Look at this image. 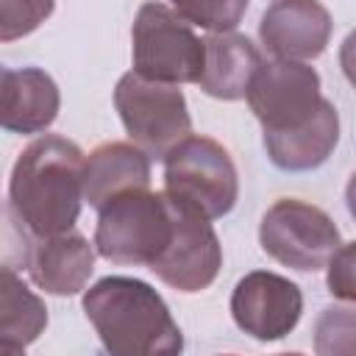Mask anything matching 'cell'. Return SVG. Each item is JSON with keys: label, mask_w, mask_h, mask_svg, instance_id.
I'll use <instances>...</instances> for the list:
<instances>
[{"label": "cell", "mask_w": 356, "mask_h": 356, "mask_svg": "<svg viewBox=\"0 0 356 356\" xmlns=\"http://www.w3.org/2000/svg\"><path fill=\"white\" fill-rule=\"evenodd\" d=\"M300 286L278 273L253 270L236 281L231 295L234 323L259 342L284 339L300 320Z\"/></svg>", "instance_id": "30bf717a"}, {"label": "cell", "mask_w": 356, "mask_h": 356, "mask_svg": "<svg viewBox=\"0 0 356 356\" xmlns=\"http://www.w3.org/2000/svg\"><path fill=\"white\" fill-rule=\"evenodd\" d=\"M175 203V234L159 261L150 267L159 281L178 292H200L209 289L222 267L220 239L206 217Z\"/></svg>", "instance_id": "9c48e42d"}, {"label": "cell", "mask_w": 356, "mask_h": 356, "mask_svg": "<svg viewBox=\"0 0 356 356\" xmlns=\"http://www.w3.org/2000/svg\"><path fill=\"white\" fill-rule=\"evenodd\" d=\"M114 106L131 142L147 156L167 159L186 136H192V117L178 86L156 83L134 70L117 81Z\"/></svg>", "instance_id": "8992f818"}, {"label": "cell", "mask_w": 356, "mask_h": 356, "mask_svg": "<svg viewBox=\"0 0 356 356\" xmlns=\"http://www.w3.org/2000/svg\"><path fill=\"white\" fill-rule=\"evenodd\" d=\"M134 72L156 83H197L206 64V42L164 3H142L131 28Z\"/></svg>", "instance_id": "277c9868"}, {"label": "cell", "mask_w": 356, "mask_h": 356, "mask_svg": "<svg viewBox=\"0 0 356 356\" xmlns=\"http://www.w3.org/2000/svg\"><path fill=\"white\" fill-rule=\"evenodd\" d=\"M164 192L209 222L225 217L239 197L231 153L209 136H186L164 159Z\"/></svg>", "instance_id": "5b68a950"}, {"label": "cell", "mask_w": 356, "mask_h": 356, "mask_svg": "<svg viewBox=\"0 0 356 356\" xmlns=\"http://www.w3.org/2000/svg\"><path fill=\"white\" fill-rule=\"evenodd\" d=\"M175 234V203L167 192L131 189L100 209L95 250L111 264L153 267Z\"/></svg>", "instance_id": "3957f363"}, {"label": "cell", "mask_w": 356, "mask_h": 356, "mask_svg": "<svg viewBox=\"0 0 356 356\" xmlns=\"http://www.w3.org/2000/svg\"><path fill=\"white\" fill-rule=\"evenodd\" d=\"M175 11L203 31L214 33H234L242 14L248 11V0H206V3H175Z\"/></svg>", "instance_id": "d6986e66"}, {"label": "cell", "mask_w": 356, "mask_h": 356, "mask_svg": "<svg viewBox=\"0 0 356 356\" xmlns=\"http://www.w3.org/2000/svg\"><path fill=\"white\" fill-rule=\"evenodd\" d=\"M259 242L270 259L300 273L328 267L334 253L342 248L334 220L323 209L295 197H281L264 211Z\"/></svg>", "instance_id": "52a82bcc"}, {"label": "cell", "mask_w": 356, "mask_h": 356, "mask_svg": "<svg viewBox=\"0 0 356 356\" xmlns=\"http://www.w3.org/2000/svg\"><path fill=\"white\" fill-rule=\"evenodd\" d=\"M53 14V3H33V0H0V39L11 42L17 36L31 33Z\"/></svg>", "instance_id": "ffe728a7"}, {"label": "cell", "mask_w": 356, "mask_h": 356, "mask_svg": "<svg viewBox=\"0 0 356 356\" xmlns=\"http://www.w3.org/2000/svg\"><path fill=\"white\" fill-rule=\"evenodd\" d=\"M47 325V309L42 298H36L14 267H3V286H0V339L3 345L25 348L39 339Z\"/></svg>", "instance_id": "e0dca14e"}, {"label": "cell", "mask_w": 356, "mask_h": 356, "mask_svg": "<svg viewBox=\"0 0 356 356\" xmlns=\"http://www.w3.org/2000/svg\"><path fill=\"white\" fill-rule=\"evenodd\" d=\"M317 356H356V309L325 306L314 320Z\"/></svg>", "instance_id": "ac0fdd59"}, {"label": "cell", "mask_w": 356, "mask_h": 356, "mask_svg": "<svg viewBox=\"0 0 356 356\" xmlns=\"http://www.w3.org/2000/svg\"><path fill=\"white\" fill-rule=\"evenodd\" d=\"M0 97L3 114L0 122L11 134H39L53 125L61 108V95L56 81L39 67L0 72Z\"/></svg>", "instance_id": "4fadbf2b"}, {"label": "cell", "mask_w": 356, "mask_h": 356, "mask_svg": "<svg viewBox=\"0 0 356 356\" xmlns=\"http://www.w3.org/2000/svg\"><path fill=\"white\" fill-rule=\"evenodd\" d=\"M25 270L47 295H75L86 286L95 270V248L75 231L33 239L25 248Z\"/></svg>", "instance_id": "7c38bea8"}, {"label": "cell", "mask_w": 356, "mask_h": 356, "mask_svg": "<svg viewBox=\"0 0 356 356\" xmlns=\"http://www.w3.org/2000/svg\"><path fill=\"white\" fill-rule=\"evenodd\" d=\"M325 286L334 298L356 303V242L342 245L328 261Z\"/></svg>", "instance_id": "44dd1931"}, {"label": "cell", "mask_w": 356, "mask_h": 356, "mask_svg": "<svg viewBox=\"0 0 356 356\" xmlns=\"http://www.w3.org/2000/svg\"><path fill=\"white\" fill-rule=\"evenodd\" d=\"M147 184L150 156L131 142H106L95 147L86 159L83 200L97 211L117 195L131 189H147Z\"/></svg>", "instance_id": "5bb4252c"}, {"label": "cell", "mask_w": 356, "mask_h": 356, "mask_svg": "<svg viewBox=\"0 0 356 356\" xmlns=\"http://www.w3.org/2000/svg\"><path fill=\"white\" fill-rule=\"evenodd\" d=\"M339 67H342L345 78L350 81V86L356 89V28L339 44Z\"/></svg>", "instance_id": "7402d4cb"}, {"label": "cell", "mask_w": 356, "mask_h": 356, "mask_svg": "<svg viewBox=\"0 0 356 356\" xmlns=\"http://www.w3.org/2000/svg\"><path fill=\"white\" fill-rule=\"evenodd\" d=\"M275 356H303V353H275Z\"/></svg>", "instance_id": "d4e9b609"}, {"label": "cell", "mask_w": 356, "mask_h": 356, "mask_svg": "<svg viewBox=\"0 0 356 356\" xmlns=\"http://www.w3.org/2000/svg\"><path fill=\"white\" fill-rule=\"evenodd\" d=\"M206 64L197 86L217 100L248 97L250 81L261 67L256 44L242 33H214L206 36Z\"/></svg>", "instance_id": "9a60e30c"}, {"label": "cell", "mask_w": 356, "mask_h": 356, "mask_svg": "<svg viewBox=\"0 0 356 356\" xmlns=\"http://www.w3.org/2000/svg\"><path fill=\"white\" fill-rule=\"evenodd\" d=\"M83 150L56 134L33 139L14 161L8 211L33 239L72 231L83 203Z\"/></svg>", "instance_id": "6da1fadb"}, {"label": "cell", "mask_w": 356, "mask_h": 356, "mask_svg": "<svg viewBox=\"0 0 356 356\" xmlns=\"http://www.w3.org/2000/svg\"><path fill=\"white\" fill-rule=\"evenodd\" d=\"M345 200H348V211H350V217L356 220V172L350 175V181H348V186H345Z\"/></svg>", "instance_id": "603a6c76"}, {"label": "cell", "mask_w": 356, "mask_h": 356, "mask_svg": "<svg viewBox=\"0 0 356 356\" xmlns=\"http://www.w3.org/2000/svg\"><path fill=\"white\" fill-rule=\"evenodd\" d=\"M0 350H3V356H25L22 353L25 348H17V345H0Z\"/></svg>", "instance_id": "cb8c5ba5"}, {"label": "cell", "mask_w": 356, "mask_h": 356, "mask_svg": "<svg viewBox=\"0 0 356 356\" xmlns=\"http://www.w3.org/2000/svg\"><path fill=\"white\" fill-rule=\"evenodd\" d=\"M259 39L275 61L317 58L331 39V14L314 0H275L259 19Z\"/></svg>", "instance_id": "8fae6325"}, {"label": "cell", "mask_w": 356, "mask_h": 356, "mask_svg": "<svg viewBox=\"0 0 356 356\" xmlns=\"http://www.w3.org/2000/svg\"><path fill=\"white\" fill-rule=\"evenodd\" d=\"M339 142V114L334 103L323 100L320 111L300 128L286 134H264L267 159L284 172L317 170L328 161Z\"/></svg>", "instance_id": "2e32d148"}, {"label": "cell", "mask_w": 356, "mask_h": 356, "mask_svg": "<svg viewBox=\"0 0 356 356\" xmlns=\"http://www.w3.org/2000/svg\"><path fill=\"white\" fill-rule=\"evenodd\" d=\"M222 356H234V353H222Z\"/></svg>", "instance_id": "484cf974"}, {"label": "cell", "mask_w": 356, "mask_h": 356, "mask_svg": "<svg viewBox=\"0 0 356 356\" xmlns=\"http://www.w3.org/2000/svg\"><path fill=\"white\" fill-rule=\"evenodd\" d=\"M83 314L106 356H181L184 334L164 298L145 281L106 275L83 292Z\"/></svg>", "instance_id": "7a4b0ae2"}, {"label": "cell", "mask_w": 356, "mask_h": 356, "mask_svg": "<svg viewBox=\"0 0 356 356\" xmlns=\"http://www.w3.org/2000/svg\"><path fill=\"white\" fill-rule=\"evenodd\" d=\"M323 100L317 70L300 61H261L248 89V106L264 134H286L306 125Z\"/></svg>", "instance_id": "ba28073f"}]
</instances>
